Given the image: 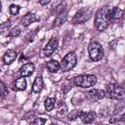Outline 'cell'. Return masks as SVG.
Here are the masks:
<instances>
[{
	"mask_svg": "<svg viewBox=\"0 0 125 125\" xmlns=\"http://www.w3.org/2000/svg\"><path fill=\"white\" fill-rule=\"evenodd\" d=\"M89 57L93 62H99L104 57V49L98 42H92L88 46Z\"/></svg>",
	"mask_w": 125,
	"mask_h": 125,
	"instance_id": "5",
	"label": "cell"
},
{
	"mask_svg": "<svg viewBox=\"0 0 125 125\" xmlns=\"http://www.w3.org/2000/svg\"><path fill=\"white\" fill-rule=\"evenodd\" d=\"M21 28L19 27V26H16V27H13L11 30H10V32H9V35L10 36H12V37H16V36H19L20 34H21Z\"/></svg>",
	"mask_w": 125,
	"mask_h": 125,
	"instance_id": "21",
	"label": "cell"
},
{
	"mask_svg": "<svg viewBox=\"0 0 125 125\" xmlns=\"http://www.w3.org/2000/svg\"><path fill=\"white\" fill-rule=\"evenodd\" d=\"M35 67H34V64L31 63V62H27V63H24L21 69H20V73L21 75V77H28L30 76L33 71H34Z\"/></svg>",
	"mask_w": 125,
	"mask_h": 125,
	"instance_id": "10",
	"label": "cell"
},
{
	"mask_svg": "<svg viewBox=\"0 0 125 125\" xmlns=\"http://www.w3.org/2000/svg\"><path fill=\"white\" fill-rule=\"evenodd\" d=\"M17 53L15 50L9 49L5 52V54L3 55V62L5 64H11L12 62H15V60L17 59Z\"/></svg>",
	"mask_w": 125,
	"mask_h": 125,
	"instance_id": "9",
	"label": "cell"
},
{
	"mask_svg": "<svg viewBox=\"0 0 125 125\" xmlns=\"http://www.w3.org/2000/svg\"><path fill=\"white\" fill-rule=\"evenodd\" d=\"M57 47H58V39L55 38V37H54V38H51L50 41L46 44V46H45L44 49H43L44 56H46V57L51 56V55L56 51Z\"/></svg>",
	"mask_w": 125,
	"mask_h": 125,
	"instance_id": "8",
	"label": "cell"
},
{
	"mask_svg": "<svg viewBox=\"0 0 125 125\" xmlns=\"http://www.w3.org/2000/svg\"><path fill=\"white\" fill-rule=\"evenodd\" d=\"M123 10L117 8V7H113V8H110V12H109V18H110V22H113L115 21L116 20L118 19H121L123 17Z\"/></svg>",
	"mask_w": 125,
	"mask_h": 125,
	"instance_id": "12",
	"label": "cell"
},
{
	"mask_svg": "<svg viewBox=\"0 0 125 125\" xmlns=\"http://www.w3.org/2000/svg\"><path fill=\"white\" fill-rule=\"evenodd\" d=\"M96 82H97V77L93 74H82V75H77L73 78L74 85L81 88H90L94 86Z\"/></svg>",
	"mask_w": 125,
	"mask_h": 125,
	"instance_id": "2",
	"label": "cell"
},
{
	"mask_svg": "<svg viewBox=\"0 0 125 125\" xmlns=\"http://www.w3.org/2000/svg\"><path fill=\"white\" fill-rule=\"evenodd\" d=\"M52 125H57V124H56V123H53V124H52Z\"/></svg>",
	"mask_w": 125,
	"mask_h": 125,
	"instance_id": "25",
	"label": "cell"
},
{
	"mask_svg": "<svg viewBox=\"0 0 125 125\" xmlns=\"http://www.w3.org/2000/svg\"><path fill=\"white\" fill-rule=\"evenodd\" d=\"M76 62H77V57H76L75 53L69 52L62 58L61 63H60V66L62 71L66 72V71L71 70L76 65Z\"/></svg>",
	"mask_w": 125,
	"mask_h": 125,
	"instance_id": "4",
	"label": "cell"
},
{
	"mask_svg": "<svg viewBox=\"0 0 125 125\" xmlns=\"http://www.w3.org/2000/svg\"><path fill=\"white\" fill-rule=\"evenodd\" d=\"M38 21V19L36 18L35 14H33V13H28V14H26L25 16H23V17L21 18V24H22L23 26H28L29 24H31L32 22H34V21Z\"/></svg>",
	"mask_w": 125,
	"mask_h": 125,
	"instance_id": "13",
	"label": "cell"
},
{
	"mask_svg": "<svg viewBox=\"0 0 125 125\" xmlns=\"http://www.w3.org/2000/svg\"><path fill=\"white\" fill-rule=\"evenodd\" d=\"M9 10H10L11 15H17V14H19V12H20V10H21V7H20L19 5L12 4V5L10 6Z\"/></svg>",
	"mask_w": 125,
	"mask_h": 125,
	"instance_id": "20",
	"label": "cell"
},
{
	"mask_svg": "<svg viewBox=\"0 0 125 125\" xmlns=\"http://www.w3.org/2000/svg\"><path fill=\"white\" fill-rule=\"evenodd\" d=\"M109 12H110V7L108 6H104L100 8L96 14L95 17V26L99 31H104L106 29L110 22V18H109Z\"/></svg>",
	"mask_w": 125,
	"mask_h": 125,
	"instance_id": "1",
	"label": "cell"
},
{
	"mask_svg": "<svg viewBox=\"0 0 125 125\" xmlns=\"http://www.w3.org/2000/svg\"><path fill=\"white\" fill-rule=\"evenodd\" d=\"M91 17V10H88L87 8H83L79 10L73 17L72 22L73 23H83L86 21H88Z\"/></svg>",
	"mask_w": 125,
	"mask_h": 125,
	"instance_id": "6",
	"label": "cell"
},
{
	"mask_svg": "<svg viewBox=\"0 0 125 125\" xmlns=\"http://www.w3.org/2000/svg\"><path fill=\"white\" fill-rule=\"evenodd\" d=\"M85 96L88 100L92 101V102H97V101H100L102 99L104 98L105 94H104V91L103 90H100V89H92V90H89L85 93Z\"/></svg>",
	"mask_w": 125,
	"mask_h": 125,
	"instance_id": "7",
	"label": "cell"
},
{
	"mask_svg": "<svg viewBox=\"0 0 125 125\" xmlns=\"http://www.w3.org/2000/svg\"><path fill=\"white\" fill-rule=\"evenodd\" d=\"M46 119L42 118V117H37L33 120V122L31 123V125H45Z\"/></svg>",
	"mask_w": 125,
	"mask_h": 125,
	"instance_id": "22",
	"label": "cell"
},
{
	"mask_svg": "<svg viewBox=\"0 0 125 125\" xmlns=\"http://www.w3.org/2000/svg\"><path fill=\"white\" fill-rule=\"evenodd\" d=\"M81 112H82V111L79 110V109H73V110H71V111L68 113L67 119H68V120H74V119H76L77 117L80 116Z\"/></svg>",
	"mask_w": 125,
	"mask_h": 125,
	"instance_id": "18",
	"label": "cell"
},
{
	"mask_svg": "<svg viewBox=\"0 0 125 125\" xmlns=\"http://www.w3.org/2000/svg\"><path fill=\"white\" fill-rule=\"evenodd\" d=\"M45 108L47 111H51L54 107H55V104H56V100L54 98H48L46 99L45 101Z\"/></svg>",
	"mask_w": 125,
	"mask_h": 125,
	"instance_id": "17",
	"label": "cell"
},
{
	"mask_svg": "<svg viewBox=\"0 0 125 125\" xmlns=\"http://www.w3.org/2000/svg\"><path fill=\"white\" fill-rule=\"evenodd\" d=\"M104 94H106L108 98L113 99V100H123L124 96H125L124 88L120 85H117V84L106 85Z\"/></svg>",
	"mask_w": 125,
	"mask_h": 125,
	"instance_id": "3",
	"label": "cell"
},
{
	"mask_svg": "<svg viewBox=\"0 0 125 125\" xmlns=\"http://www.w3.org/2000/svg\"><path fill=\"white\" fill-rule=\"evenodd\" d=\"M7 95H8V88L2 81H0V97L5 98Z\"/></svg>",
	"mask_w": 125,
	"mask_h": 125,
	"instance_id": "19",
	"label": "cell"
},
{
	"mask_svg": "<svg viewBox=\"0 0 125 125\" xmlns=\"http://www.w3.org/2000/svg\"><path fill=\"white\" fill-rule=\"evenodd\" d=\"M15 89L19 91H23L26 89V80L24 77H20L15 82Z\"/></svg>",
	"mask_w": 125,
	"mask_h": 125,
	"instance_id": "16",
	"label": "cell"
},
{
	"mask_svg": "<svg viewBox=\"0 0 125 125\" xmlns=\"http://www.w3.org/2000/svg\"><path fill=\"white\" fill-rule=\"evenodd\" d=\"M46 67L47 69L52 72V73H56L58 72L60 69H61V66H60V62H57L56 60H51L49 61L47 63H46Z\"/></svg>",
	"mask_w": 125,
	"mask_h": 125,
	"instance_id": "15",
	"label": "cell"
},
{
	"mask_svg": "<svg viewBox=\"0 0 125 125\" xmlns=\"http://www.w3.org/2000/svg\"><path fill=\"white\" fill-rule=\"evenodd\" d=\"M43 85H44V83H43L42 76H37V77L35 78L33 84H32V88H31L32 92L35 93V94L41 92V90L43 89Z\"/></svg>",
	"mask_w": 125,
	"mask_h": 125,
	"instance_id": "14",
	"label": "cell"
},
{
	"mask_svg": "<svg viewBox=\"0 0 125 125\" xmlns=\"http://www.w3.org/2000/svg\"><path fill=\"white\" fill-rule=\"evenodd\" d=\"M79 117H80V119L82 120V122L84 124H90V123L94 122V120L96 119V113L94 111L81 112Z\"/></svg>",
	"mask_w": 125,
	"mask_h": 125,
	"instance_id": "11",
	"label": "cell"
},
{
	"mask_svg": "<svg viewBox=\"0 0 125 125\" xmlns=\"http://www.w3.org/2000/svg\"><path fill=\"white\" fill-rule=\"evenodd\" d=\"M50 3V1H39V4H41V5H48Z\"/></svg>",
	"mask_w": 125,
	"mask_h": 125,
	"instance_id": "23",
	"label": "cell"
},
{
	"mask_svg": "<svg viewBox=\"0 0 125 125\" xmlns=\"http://www.w3.org/2000/svg\"><path fill=\"white\" fill-rule=\"evenodd\" d=\"M1 8H2V4H1V2H0V11H1Z\"/></svg>",
	"mask_w": 125,
	"mask_h": 125,
	"instance_id": "24",
	"label": "cell"
}]
</instances>
